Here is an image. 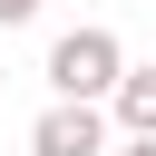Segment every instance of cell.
<instances>
[{"label": "cell", "mask_w": 156, "mask_h": 156, "mask_svg": "<svg viewBox=\"0 0 156 156\" xmlns=\"http://www.w3.org/2000/svg\"><path fill=\"white\" fill-rule=\"evenodd\" d=\"M117 68H127V49H117V29H98V20H78V29L49 39V88H58V98H107Z\"/></svg>", "instance_id": "1"}, {"label": "cell", "mask_w": 156, "mask_h": 156, "mask_svg": "<svg viewBox=\"0 0 156 156\" xmlns=\"http://www.w3.org/2000/svg\"><path fill=\"white\" fill-rule=\"evenodd\" d=\"M29 156H107V107H98V98H58V107H39Z\"/></svg>", "instance_id": "2"}, {"label": "cell", "mask_w": 156, "mask_h": 156, "mask_svg": "<svg viewBox=\"0 0 156 156\" xmlns=\"http://www.w3.org/2000/svg\"><path fill=\"white\" fill-rule=\"evenodd\" d=\"M98 107H107L127 136H156V68H117V88H107Z\"/></svg>", "instance_id": "3"}, {"label": "cell", "mask_w": 156, "mask_h": 156, "mask_svg": "<svg viewBox=\"0 0 156 156\" xmlns=\"http://www.w3.org/2000/svg\"><path fill=\"white\" fill-rule=\"evenodd\" d=\"M10 20H39V0H0V29H10Z\"/></svg>", "instance_id": "4"}, {"label": "cell", "mask_w": 156, "mask_h": 156, "mask_svg": "<svg viewBox=\"0 0 156 156\" xmlns=\"http://www.w3.org/2000/svg\"><path fill=\"white\" fill-rule=\"evenodd\" d=\"M117 156H156V136H127V146H117Z\"/></svg>", "instance_id": "5"}]
</instances>
